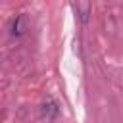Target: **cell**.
Returning a JSON list of instances; mask_svg holds the SVG:
<instances>
[{
  "mask_svg": "<svg viewBox=\"0 0 123 123\" xmlns=\"http://www.w3.org/2000/svg\"><path fill=\"white\" fill-rule=\"evenodd\" d=\"M40 113H42V117H44L46 121H52V119H56V117H58V113H60V108H58V104H56L52 98H48L46 102H42Z\"/></svg>",
  "mask_w": 123,
  "mask_h": 123,
  "instance_id": "cell-1",
  "label": "cell"
},
{
  "mask_svg": "<svg viewBox=\"0 0 123 123\" xmlns=\"http://www.w3.org/2000/svg\"><path fill=\"white\" fill-rule=\"evenodd\" d=\"M25 31H27V19H25V15L21 13V15L15 17V21H13V25H12V35H13V37H21Z\"/></svg>",
  "mask_w": 123,
  "mask_h": 123,
  "instance_id": "cell-2",
  "label": "cell"
},
{
  "mask_svg": "<svg viewBox=\"0 0 123 123\" xmlns=\"http://www.w3.org/2000/svg\"><path fill=\"white\" fill-rule=\"evenodd\" d=\"M75 10H77L79 19L83 23H86L88 21V15H90V4L88 2H79V4H75Z\"/></svg>",
  "mask_w": 123,
  "mask_h": 123,
  "instance_id": "cell-3",
  "label": "cell"
}]
</instances>
